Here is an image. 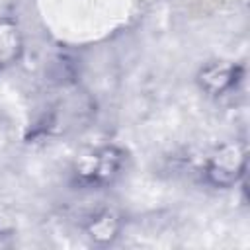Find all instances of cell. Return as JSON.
I'll return each instance as SVG.
<instances>
[{"mask_svg": "<svg viewBox=\"0 0 250 250\" xmlns=\"http://www.w3.org/2000/svg\"><path fill=\"white\" fill-rule=\"evenodd\" d=\"M88 230H90V236L96 238V240H100V242L111 240V238L115 236V232H117V219H115L109 211H105V213L98 215V217L90 223Z\"/></svg>", "mask_w": 250, "mask_h": 250, "instance_id": "5b68a950", "label": "cell"}, {"mask_svg": "<svg viewBox=\"0 0 250 250\" xmlns=\"http://www.w3.org/2000/svg\"><path fill=\"white\" fill-rule=\"evenodd\" d=\"M121 164H123V154L117 148L107 146L94 152L90 158H86L78 174L88 184H107L119 172Z\"/></svg>", "mask_w": 250, "mask_h": 250, "instance_id": "7a4b0ae2", "label": "cell"}, {"mask_svg": "<svg viewBox=\"0 0 250 250\" xmlns=\"http://www.w3.org/2000/svg\"><path fill=\"white\" fill-rule=\"evenodd\" d=\"M21 49L18 27L12 21H0V68L18 59Z\"/></svg>", "mask_w": 250, "mask_h": 250, "instance_id": "277c9868", "label": "cell"}, {"mask_svg": "<svg viewBox=\"0 0 250 250\" xmlns=\"http://www.w3.org/2000/svg\"><path fill=\"white\" fill-rule=\"evenodd\" d=\"M12 229V223H10V217L6 215V211H4V207L0 205V236L4 234V232H8Z\"/></svg>", "mask_w": 250, "mask_h": 250, "instance_id": "8992f818", "label": "cell"}, {"mask_svg": "<svg viewBox=\"0 0 250 250\" xmlns=\"http://www.w3.org/2000/svg\"><path fill=\"white\" fill-rule=\"evenodd\" d=\"M244 168H246L244 148L240 145H225L209 158L205 174L211 184L219 188H229L238 182V178L244 174Z\"/></svg>", "mask_w": 250, "mask_h": 250, "instance_id": "6da1fadb", "label": "cell"}, {"mask_svg": "<svg viewBox=\"0 0 250 250\" xmlns=\"http://www.w3.org/2000/svg\"><path fill=\"white\" fill-rule=\"evenodd\" d=\"M236 68L225 64H209L201 72V86L211 94H221L234 84Z\"/></svg>", "mask_w": 250, "mask_h": 250, "instance_id": "3957f363", "label": "cell"}]
</instances>
